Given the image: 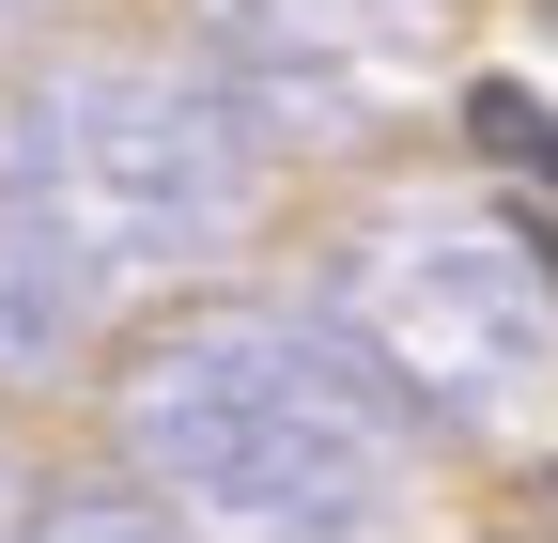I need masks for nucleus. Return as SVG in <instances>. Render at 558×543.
Here are the masks:
<instances>
[{
  "label": "nucleus",
  "mask_w": 558,
  "mask_h": 543,
  "mask_svg": "<svg viewBox=\"0 0 558 543\" xmlns=\"http://www.w3.org/2000/svg\"><path fill=\"white\" fill-rule=\"evenodd\" d=\"M465 141L497 156V171H527V186H558V109L527 79H465Z\"/></svg>",
  "instance_id": "nucleus-1"
},
{
  "label": "nucleus",
  "mask_w": 558,
  "mask_h": 543,
  "mask_svg": "<svg viewBox=\"0 0 558 543\" xmlns=\"http://www.w3.org/2000/svg\"><path fill=\"white\" fill-rule=\"evenodd\" d=\"M527 512H543V528H558V466H527Z\"/></svg>",
  "instance_id": "nucleus-2"
},
{
  "label": "nucleus",
  "mask_w": 558,
  "mask_h": 543,
  "mask_svg": "<svg viewBox=\"0 0 558 543\" xmlns=\"http://www.w3.org/2000/svg\"><path fill=\"white\" fill-rule=\"evenodd\" d=\"M543 47H558V0H543Z\"/></svg>",
  "instance_id": "nucleus-3"
}]
</instances>
